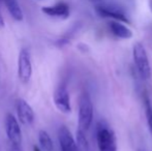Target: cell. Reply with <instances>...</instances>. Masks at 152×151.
Listing matches in <instances>:
<instances>
[{
	"instance_id": "8992f818",
	"label": "cell",
	"mask_w": 152,
	"mask_h": 151,
	"mask_svg": "<svg viewBox=\"0 0 152 151\" xmlns=\"http://www.w3.org/2000/svg\"><path fill=\"white\" fill-rule=\"evenodd\" d=\"M95 10L102 18H109L115 21H119V22L127 23V24L129 23V20H128L125 12L117 6L99 4V5L95 6Z\"/></svg>"
},
{
	"instance_id": "ffe728a7",
	"label": "cell",
	"mask_w": 152,
	"mask_h": 151,
	"mask_svg": "<svg viewBox=\"0 0 152 151\" xmlns=\"http://www.w3.org/2000/svg\"><path fill=\"white\" fill-rule=\"evenodd\" d=\"M89 1H91V2H97V1H99V0H89Z\"/></svg>"
},
{
	"instance_id": "30bf717a",
	"label": "cell",
	"mask_w": 152,
	"mask_h": 151,
	"mask_svg": "<svg viewBox=\"0 0 152 151\" xmlns=\"http://www.w3.org/2000/svg\"><path fill=\"white\" fill-rule=\"evenodd\" d=\"M42 12L49 17L64 20V19H67L69 17V6L65 2H58L54 5L44 6L42 8Z\"/></svg>"
},
{
	"instance_id": "ba28073f",
	"label": "cell",
	"mask_w": 152,
	"mask_h": 151,
	"mask_svg": "<svg viewBox=\"0 0 152 151\" xmlns=\"http://www.w3.org/2000/svg\"><path fill=\"white\" fill-rule=\"evenodd\" d=\"M17 115H18L19 121L23 125H31L34 122V112L33 109L30 107L28 103L25 99H19L17 101Z\"/></svg>"
},
{
	"instance_id": "4fadbf2b",
	"label": "cell",
	"mask_w": 152,
	"mask_h": 151,
	"mask_svg": "<svg viewBox=\"0 0 152 151\" xmlns=\"http://www.w3.org/2000/svg\"><path fill=\"white\" fill-rule=\"evenodd\" d=\"M38 142L39 146L44 151H53L54 150V144L53 140L46 131H38Z\"/></svg>"
},
{
	"instance_id": "44dd1931",
	"label": "cell",
	"mask_w": 152,
	"mask_h": 151,
	"mask_svg": "<svg viewBox=\"0 0 152 151\" xmlns=\"http://www.w3.org/2000/svg\"><path fill=\"white\" fill-rule=\"evenodd\" d=\"M0 1H1V0H0Z\"/></svg>"
},
{
	"instance_id": "6da1fadb",
	"label": "cell",
	"mask_w": 152,
	"mask_h": 151,
	"mask_svg": "<svg viewBox=\"0 0 152 151\" xmlns=\"http://www.w3.org/2000/svg\"><path fill=\"white\" fill-rule=\"evenodd\" d=\"M96 142L99 151H117V141L114 131L104 122L97 124Z\"/></svg>"
},
{
	"instance_id": "7a4b0ae2",
	"label": "cell",
	"mask_w": 152,
	"mask_h": 151,
	"mask_svg": "<svg viewBox=\"0 0 152 151\" xmlns=\"http://www.w3.org/2000/svg\"><path fill=\"white\" fill-rule=\"evenodd\" d=\"M93 119V105L90 95L84 92L80 97L78 112V124L79 128L82 131H87L90 127Z\"/></svg>"
},
{
	"instance_id": "8fae6325",
	"label": "cell",
	"mask_w": 152,
	"mask_h": 151,
	"mask_svg": "<svg viewBox=\"0 0 152 151\" xmlns=\"http://www.w3.org/2000/svg\"><path fill=\"white\" fill-rule=\"evenodd\" d=\"M109 29L114 36L121 39H129L132 37V31L123 22L112 20L109 22Z\"/></svg>"
},
{
	"instance_id": "5b68a950",
	"label": "cell",
	"mask_w": 152,
	"mask_h": 151,
	"mask_svg": "<svg viewBox=\"0 0 152 151\" xmlns=\"http://www.w3.org/2000/svg\"><path fill=\"white\" fill-rule=\"evenodd\" d=\"M5 131L12 145L22 144V133L20 124L12 114H7L5 117Z\"/></svg>"
},
{
	"instance_id": "3957f363",
	"label": "cell",
	"mask_w": 152,
	"mask_h": 151,
	"mask_svg": "<svg viewBox=\"0 0 152 151\" xmlns=\"http://www.w3.org/2000/svg\"><path fill=\"white\" fill-rule=\"evenodd\" d=\"M132 57H134V64H136L139 75L144 80H148L151 77V67L146 49L143 46V44L141 42L134 44L132 48Z\"/></svg>"
},
{
	"instance_id": "9a60e30c",
	"label": "cell",
	"mask_w": 152,
	"mask_h": 151,
	"mask_svg": "<svg viewBox=\"0 0 152 151\" xmlns=\"http://www.w3.org/2000/svg\"><path fill=\"white\" fill-rule=\"evenodd\" d=\"M145 110H146L147 125H148L149 131L152 133V105L148 98H146L145 101Z\"/></svg>"
},
{
	"instance_id": "7c38bea8",
	"label": "cell",
	"mask_w": 152,
	"mask_h": 151,
	"mask_svg": "<svg viewBox=\"0 0 152 151\" xmlns=\"http://www.w3.org/2000/svg\"><path fill=\"white\" fill-rule=\"evenodd\" d=\"M2 1L4 2V4H5L10 16L12 17V19H15L18 22L23 20V12L17 0H2Z\"/></svg>"
},
{
	"instance_id": "ac0fdd59",
	"label": "cell",
	"mask_w": 152,
	"mask_h": 151,
	"mask_svg": "<svg viewBox=\"0 0 152 151\" xmlns=\"http://www.w3.org/2000/svg\"><path fill=\"white\" fill-rule=\"evenodd\" d=\"M33 151H42L39 149V147H37V146H33Z\"/></svg>"
},
{
	"instance_id": "277c9868",
	"label": "cell",
	"mask_w": 152,
	"mask_h": 151,
	"mask_svg": "<svg viewBox=\"0 0 152 151\" xmlns=\"http://www.w3.org/2000/svg\"><path fill=\"white\" fill-rule=\"evenodd\" d=\"M18 76L22 83L26 84L30 81L32 76V64L30 53L27 49L20 51L18 58Z\"/></svg>"
},
{
	"instance_id": "5bb4252c",
	"label": "cell",
	"mask_w": 152,
	"mask_h": 151,
	"mask_svg": "<svg viewBox=\"0 0 152 151\" xmlns=\"http://www.w3.org/2000/svg\"><path fill=\"white\" fill-rule=\"evenodd\" d=\"M76 143L79 151H89V143L85 136V131L80 128L76 133Z\"/></svg>"
},
{
	"instance_id": "2e32d148",
	"label": "cell",
	"mask_w": 152,
	"mask_h": 151,
	"mask_svg": "<svg viewBox=\"0 0 152 151\" xmlns=\"http://www.w3.org/2000/svg\"><path fill=\"white\" fill-rule=\"evenodd\" d=\"M10 151H23L21 148V145H12Z\"/></svg>"
},
{
	"instance_id": "52a82bcc",
	"label": "cell",
	"mask_w": 152,
	"mask_h": 151,
	"mask_svg": "<svg viewBox=\"0 0 152 151\" xmlns=\"http://www.w3.org/2000/svg\"><path fill=\"white\" fill-rule=\"evenodd\" d=\"M53 101L56 106V108L62 113H70L72 111V106H70V97L68 90L65 86L61 85L58 86L55 90L54 95H53Z\"/></svg>"
},
{
	"instance_id": "e0dca14e",
	"label": "cell",
	"mask_w": 152,
	"mask_h": 151,
	"mask_svg": "<svg viewBox=\"0 0 152 151\" xmlns=\"http://www.w3.org/2000/svg\"><path fill=\"white\" fill-rule=\"evenodd\" d=\"M4 27V20H3V17H2L1 12H0V28H3Z\"/></svg>"
},
{
	"instance_id": "9c48e42d",
	"label": "cell",
	"mask_w": 152,
	"mask_h": 151,
	"mask_svg": "<svg viewBox=\"0 0 152 151\" xmlns=\"http://www.w3.org/2000/svg\"><path fill=\"white\" fill-rule=\"evenodd\" d=\"M58 140L61 151H79L72 133L66 126H61L58 131Z\"/></svg>"
},
{
	"instance_id": "d6986e66",
	"label": "cell",
	"mask_w": 152,
	"mask_h": 151,
	"mask_svg": "<svg viewBox=\"0 0 152 151\" xmlns=\"http://www.w3.org/2000/svg\"><path fill=\"white\" fill-rule=\"evenodd\" d=\"M149 6H150V10L152 12V0H150V2H149Z\"/></svg>"
}]
</instances>
